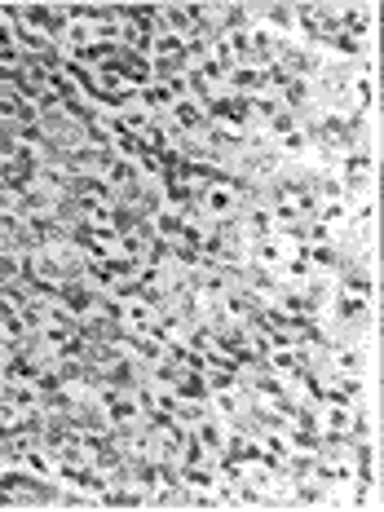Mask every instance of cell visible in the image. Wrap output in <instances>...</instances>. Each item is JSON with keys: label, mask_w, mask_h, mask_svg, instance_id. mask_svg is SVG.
I'll return each instance as SVG.
<instances>
[{"label": "cell", "mask_w": 384, "mask_h": 512, "mask_svg": "<svg viewBox=\"0 0 384 512\" xmlns=\"http://www.w3.org/2000/svg\"><path fill=\"white\" fill-rule=\"evenodd\" d=\"M296 256H301V243H296V239H287V234H265V239L252 243L248 261L261 265V270H270V274H283Z\"/></svg>", "instance_id": "6da1fadb"}]
</instances>
